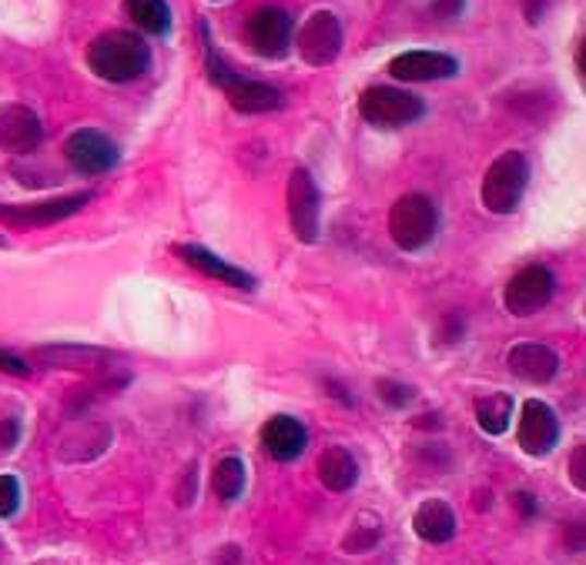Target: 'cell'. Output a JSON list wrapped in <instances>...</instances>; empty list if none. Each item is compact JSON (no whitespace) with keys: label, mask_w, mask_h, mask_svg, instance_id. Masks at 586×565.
Masks as SVG:
<instances>
[{"label":"cell","mask_w":586,"mask_h":565,"mask_svg":"<svg viewBox=\"0 0 586 565\" xmlns=\"http://www.w3.org/2000/svg\"><path fill=\"white\" fill-rule=\"evenodd\" d=\"M539 14H544V0H529V4H526V21H529V24H536V21H539Z\"/></svg>","instance_id":"obj_35"},{"label":"cell","mask_w":586,"mask_h":565,"mask_svg":"<svg viewBox=\"0 0 586 565\" xmlns=\"http://www.w3.org/2000/svg\"><path fill=\"white\" fill-rule=\"evenodd\" d=\"M413 529L423 542L429 545H442L456 536V512L449 508L442 499H429L416 508L413 515Z\"/></svg>","instance_id":"obj_19"},{"label":"cell","mask_w":586,"mask_h":565,"mask_svg":"<svg viewBox=\"0 0 586 565\" xmlns=\"http://www.w3.org/2000/svg\"><path fill=\"white\" fill-rule=\"evenodd\" d=\"M195 489H198V476H195V465H192V468H185L182 486H178V492H174L178 505H192L195 502Z\"/></svg>","instance_id":"obj_29"},{"label":"cell","mask_w":586,"mask_h":565,"mask_svg":"<svg viewBox=\"0 0 586 565\" xmlns=\"http://www.w3.org/2000/svg\"><path fill=\"white\" fill-rule=\"evenodd\" d=\"M460 71L456 58L442 51H405L389 61V74L410 84H426V81H445Z\"/></svg>","instance_id":"obj_14"},{"label":"cell","mask_w":586,"mask_h":565,"mask_svg":"<svg viewBox=\"0 0 586 565\" xmlns=\"http://www.w3.org/2000/svg\"><path fill=\"white\" fill-rule=\"evenodd\" d=\"M520 449L533 458L539 455H550L553 445L560 442V418L557 412L547 405V402H539V398H529L523 405V415H520Z\"/></svg>","instance_id":"obj_12"},{"label":"cell","mask_w":586,"mask_h":565,"mask_svg":"<svg viewBox=\"0 0 586 565\" xmlns=\"http://www.w3.org/2000/svg\"><path fill=\"white\" fill-rule=\"evenodd\" d=\"M242 562V549L239 545H224L218 555H215V565H239Z\"/></svg>","instance_id":"obj_34"},{"label":"cell","mask_w":586,"mask_h":565,"mask_svg":"<svg viewBox=\"0 0 586 565\" xmlns=\"http://www.w3.org/2000/svg\"><path fill=\"white\" fill-rule=\"evenodd\" d=\"M211 486L221 502H235L245 492V462L242 458H221L211 472Z\"/></svg>","instance_id":"obj_23"},{"label":"cell","mask_w":586,"mask_h":565,"mask_svg":"<svg viewBox=\"0 0 586 565\" xmlns=\"http://www.w3.org/2000/svg\"><path fill=\"white\" fill-rule=\"evenodd\" d=\"M0 371H4V374H14V379H27V374H30V365H27L24 358H17V355H11V352L0 348Z\"/></svg>","instance_id":"obj_27"},{"label":"cell","mask_w":586,"mask_h":565,"mask_svg":"<svg viewBox=\"0 0 586 565\" xmlns=\"http://www.w3.org/2000/svg\"><path fill=\"white\" fill-rule=\"evenodd\" d=\"M319 482L329 492H349L358 482V462L352 458L349 449L332 445L319 455Z\"/></svg>","instance_id":"obj_20"},{"label":"cell","mask_w":586,"mask_h":565,"mask_svg":"<svg viewBox=\"0 0 586 565\" xmlns=\"http://www.w3.org/2000/svg\"><path fill=\"white\" fill-rule=\"evenodd\" d=\"M466 8V0H432L429 4V14L439 17V21H449V17H460Z\"/></svg>","instance_id":"obj_28"},{"label":"cell","mask_w":586,"mask_h":565,"mask_svg":"<svg viewBox=\"0 0 586 565\" xmlns=\"http://www.w3.org/2000/svg\"><path fill=\"white\" fill-rule=\"evenodd\" d=\"M87 205H91V192L48 198V201H34V205H0V221L8 228H48V224H58V221L84 211Z\"/></svg>","instance_id":"obj_9"},{"label":"cell","mask_w":586,"mask_h":565,"mask_svg":"<svg viewBox=\"0 0 586 565\" xmlns=\"http://www.w3.org/2000/svg\"><path fill=\"white\" fill-rule=\"evenodd\" d=\"M17 439H21V421H17V418H4V421H0V449L11 452V449L17 445Z\"/></svg>","instance_id":"obj_30"},{"label":"cell","mask_w":586,"mask_h":565,"mask_svg":"<svg viewBox=\"0 0 586 565\" xmlns=\"http://www.w3.org/2000/svg\"><path fill=\"white\" fill-rule=\"evenodd\" d=\"M576 67H579V77H586V44L576 47Z\"/></svg>","instance_id":"obj_36"},{"label":"cell","mask_w":586,"mask_h":565,"mask_svg":"<svg viewBox=\"0 0 586 565\" xmlns=\"http://www.w3.org/2000/svg\"><path fill=\"white\" fill-rule=\"evenodd\" d=\"M34 358L51 368H74V371H98V368H111L114 361L111 352L91 345H44L34 352Z\"/></svg>","instance_id":"obj_18"},{"label":"cell","mask_w":586,"mask_h":565,"mask_svg":"<svg viewBox=\"0 0 586 565\" xmlns=\"http://www.w3.org/2000/svg\"><path fill=\"white\" fill-rule=\"evenodd\" d=\"M376 392H379V398H382L389 408H402V405H410V402H413V395H416L410 385L392 382V379H379V382H376Z\"/></svg>","instance_id":"obj_25"},{"label":"cell","mask_w":586,"mask_h":565,"mask_svg":"<svg viewBox=\"0 0 586 565\" xmlns=\"http://www.w3.org/2000/svg\"><path fill=\"white\" fill-rule=\"evenodd\" d=\"M124 14L145 34H168L171 30L168 0H124Z\"/></svg>","instance_id":"obj_22"},{"label":"cell","mask_w":586,"mask_h":565,"mask_svg":"<svg viewBox=\"0 0 586 565\" xmlns=\"http://www.w3.org/2000/svg\"><path fill=\"white\" fill-rule=\"evenodd\" d=\"M174 255L182 258L188 268L202 271L205 278H215L218 285H232V288H242V292H252L255 288V278L245 271V268H235L224 258L211 255L208 248H198V245H174Z\"/></svg>","instance_id":"obj_16"},{"label":"cell","mask_w":586,"mask_h":565,"mask_svg":"<svg viewBox=\"0 0 586 565\" xmlns=\"http://www.w3.org/2000/svg\"><path fill=\"white\" fill-rule=\"evenodd\" d=\"M245 34H248V44L255 47V54L279 61V58L289 54L292 37H295V24H292L289 11H282V8H258L248 17Z\"/></svg>","instance_id":"obj_10"},{"label":"cell","mask_w":586,"mask_h":565,"mask_svg":"<svg viewBox=\"0 0 586 565\" xmlns=\"http://www.w3.org/2000/svg\"><path fill=\"white\" fill-rule=\"evenodd\" d=\"M205 34V51H208V74L211 81L224 90V98H229V105L242 114H268V111H279L282 108V90L272 87V84H261V81H245L242 74L229 71L224 67V61L215 54V47L208 40V30L202 27Z\"/></svg>","instance_id":"obj_2"},{"label":"cell","mask_w":586,"mask_h":565,"mask_svg":"<svg viewBox=\"0 0 586 565\" xmlns=\"http://www.w3.org/2000/svg\"><path fill=\"white\" fill-rule=\"evenodd\" d=\"M21 508V482L14 476H0V519H11Z\"/></svg>","instance_id":"obj_26"},{"label":"cell","mask_w":586,"mask_h":565,"mask_svg":"<svg viewBox=\"0 0 586 565\" xmlns=\"http://www.w3.org/2000/svg\"><path fill=\"white\" fill-rule=\"evenodd\" d=\"M358 114L376 127H402L426 114V105L410 90L399 87H366L358 98Z\"/></svg>","instance_id":"obj_5"},{"label":"cell","mask_w":586,"mask_h":565,"mask_svg":"<svg viewBox=\"0 0 586 565\" xmlns=\"http://www.w3.org/2000/svg\"><path fill=\"white\" fill-rule=\"evenodd\" d=\"M513 505H516V512H520L523 523H529L533 515L539 512V505H536V499H533L529 492H516V495H513Z\"/></svg>","instance_id":"obj_32"},{"label":"cell","mask_w":586,"mask_h":565,"mask_svg":"<svg viewBox=\"0 0 586 565\" xmlns=\"http://www.w3.org/2000/svg\"><path fill=\"white\" fill-rule=\"evenodd\" d=\"M439 231V208L426 195H402L389 211V234L399 251H423Z\"/></svg>","instance_id":"obj_3"},{"label":"cell","mask_w":586,"mask_h":565,"mask_svg":"<svg viewBox=\"0 0 586 565\" xmlns=\"http://www.w3.org/2000/svg\"><path fill=\"white\" fill-rule=\"evenodd\" d=\"M308 432L298 418L292 415H276L261 426V449L265 455H272L276 462H292L305 452Z\"/></svg>","instance_id":"obj_17"},{"label":"cell","mask_w":586,"mask_h":565,"mask_svg":"<svg viewBox=\"0 0 586 565\" xmlns=\"http://www.w3.org/2000/svg\"><path fill=\"white\" fill-rule=\"evenodd\" d=\"M379 539H382V526H379V523L355 526V529L345 536L342 549H345V552H352V555H358V552H369V549H376V545H379Z\"/></svg>","instance_id":"obj_24"},{"label":"cell","mask_w":586,"mask_h":565,"mask_svg":"<svg viewBox=\"0 0 586 565\" xmlns=\"http://www.w3.org/2000/svg\"><path fill=\"white\" fill-rule=\"evenodd\" d=\"M583 458H586V449L576 445V449H573V462H570V479H573L576 489H586V468H583Z\"/></svg>","instance_id":"obj_31"},{"label":"cell","mask_w":586,"mask_h":565,"mask_svg":"<svg viewBox=\"0 0 586 565\" xmlns=\"http://www.w3.org/2000/svg\"><path fill=\"white\" fill-rule=\"evenodd\" d=\"M476 421L486 435H503L513 426V398L506 392H492L476 402Z\"/></svg>","instance_id":"obj_21"},{"label":"cell","mask_w":586,"mask_h":565,"mask_svg":"<svg viewBox=\"0 0 586 565\" xmlns=\"http://www.w3.org/2000/svg\"><path fill=\"white\" fill-rule=\"evenodd\" d=\"M40 118L24 105H0V151L27 155L40 145Z\"/></svg>","instance_id":"obj_13"},{"label":"cell","mask_w":586,"mask_h":565,"mask_svg":"<svg viewBox=\"0 0 586 565\" xmlns=\"http://www.w3.org/2000/svg\"><path fill=\"white\" fill-rule=\"evenodd\" d=\"M289 221H292V231L302 245L319 242L322 198H319V187H315V181L305 168L292 171V177H289Z\"/></svg>","instance_id":"obj_7"},{"label":"cell","mask_w":586,"mask_h":565,"mask_svg":"<svg viewBox=\"0 0 586 565\" xmlns=\"http://www.w3.org/2000/svg\"><path fill=\"white\" fill-rule=\"evenodd\" d=\"M529 164L520 151H503L483 174V205L492 214H513L523 201Z\"/></svg>","instance_id":"obj_4"},{"label":"cell","mask_w":586,"mask_h":565,"mask_svg":"<svg viewBox=\"0 0 586 565\" xmlns=\"http://www.w3.org/2000/svg\"><path fill=\"white\" fill-rule=\"evenodd\" d=\"M64 158L81 174H105L118 164L121 155L108 134H101L95 127H81L64 140Z\"/></svg>","instance_id":"obj_11"},{"label":"cell","mask_w":586,"mask_h":565,"mask_svg":"<svg viewBox=\"0 0 586 565\" xmlns=\"http://www.w3.org/2000/svg\"><path fill=\"white\" fill-rule=\"evenodd\" d=\"M87 67L111 84L138 81L151 67V47L131 30H108L87 47Z\"/></svg>","instance_id":"obj_1"},{"label":"cell","mask_w":586,"mask_h":565,"mask_svg":"<svg viewBox=\"0 0 586 565\" xmlns=\"http://www.w3.org/2000/svg\"><path fill=\"white\" fill-rule=\"evenodd\" d=\"M557 278L547 265H526L520 268L503 288V305L516 318H529L536 311H544L553 302Z\"/></svg>","instance_id":"obj_6"},{"label":"cell","mask_w":586,"mask_h":565,"mask_svg":"<svg viewBox=\"0 0 586 565\" xmlns=\"http://www.w3.org/2000/svg\"><path fill=\"white\" fill-rule=\"evenodd\" d=\"M506 365L516 379L529 382V385H547L557 379L560 371V355L550 345H539V342H523L506 355Z\"/></svg>","instance_id":"obj_15"},{"label":"cell","mask_w":586,"mask_h":565,"mask_svg":"<svg viewBox=\"0 0 586 565\" xmlns=\"http://www.w3.org/2000/svg\"><path fill=\"white\" fill-rule=\"evenodd\" d=\"M442 328H445L442 342H460V339H463V318H460V315H445V318H442Z\"/></svg>","instance_id":"obj_33"},{"label":"cell","mask_w":586,"mask_h":565,"mask_svg":"<svg viewBox=\"0 0 586 565\" xmlns=\"http://www.w3.org/2000/svg\"><path fill=\"white\" fill-rule=\"evenodd\" d=\"M298 54L312 67H326L339 58L342 51V24L332 11H315L302 27H298Z\"/></svg>","instance_id":"obj_8"}]
</instances>
